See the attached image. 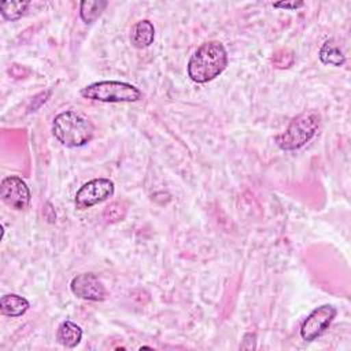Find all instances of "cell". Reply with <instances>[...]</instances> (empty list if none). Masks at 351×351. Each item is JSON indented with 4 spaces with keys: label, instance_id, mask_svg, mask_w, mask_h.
Wrapping results in <instances>:
<instances>
[{
    "label": "cell",
    "instance_id": "cell-8",
    "mask_svg": "<svg viewBox=\"0 0 351 351\" xmlns=\"http://www.w3.org/2000/svg\"><path fill=\"white\" fill-rule=\"evenodd\" d=\"M70 289L75 296L90 302H103L109 296L106 287L94 273H81L73 277Z\"/></svg>",
    "mask_w": 351,
    "mask_h": 351
},
{
    "label": "cell",
    "instance_id": "cell-10",
    "mask_svg": "<svg viewBox=\"0 0 351 351\" xmlns=\"http://www.w3.org/2000/svg\"><path fill=\"white\" fill-rule=\"evenodd\" d=\"M155 39V28L151 21L142 20L136 23L131 31V43L138 50L148 49Z\"/></svg>",
    "mask_w": 351,
    "mask_h": 351
},
{
    "label": "cell",
    "instance_id": "cell-15",
    "mask_svg": "<svg viewBox=\"0 0 351 351\" xmlns=\"http://www.w3.org/2000/svg\"><path fill=\"white\" fill-rule=\"evenodd\" d=\"M127 214H128L127 205L124 202H114L105 209L103 220L107 224H117L120 221H124Z\"/></svg>",
    "mask_w": 351,
    "mask_h": 351
},
{
    "label": "cell",
    "instance_id": "cell-9",
    "mask_svg": "<svg viewBox=\"0 0 351 351\" xmlns=\"http://www.w3.org/2000/svg\"><path fill=\"white\" fill-rule=\"evenodd\" d=\"M31 307L28 299L17 294H8L0 299V313L5 317L18 318L23 317Z\"/></svg>",
    "mask_w": 351,
    "mask_h": 351
},
{
    "label": "cell",
    "instance_id": "cell-5",
    "mask_svg": "<svg viewBox=\"0 0 351 351\" xmlns=\"http://www.w3.org/2000/svg\"><path fill=\"white\" fill-rule=\"evenodd\" d=\"M116 185L110 179H94L86 183L75 196V206L77 210H88L114 195Z\"/></svg>",
    "mask_w": 351,
    "mask_h": 351
},
{
    "label": "cell",
    "instance_id": "cell-1",
    "mask_svg": "<svg viewBox=\"0 0 351 351\" xmlns=\"http://www.w3.org/2000/svg\"><path fill=\"white\" fill-rule=\"evenodd\" d=\"M228 66V51L221 42H206L191 57L187 73L196 84H206L220 77Z\"/></svg>",
    "mask_w": 351,
    "mask_h": 351
},
{
    "label": "cell",
    "instance_id": "cell-14",
    "mask_svg": "<svg viewBox=\"0 0 351 351\" xmlns=\"http://www.w3.org/2000/svg\"><path fill=\"white\" fill-rule=\"evenodd\" d=\"M29 6V2H3L0 5V14L6 21L14 23L25 16Z\"/></svg>",
    "mask_w": 351,
    "mask_h": 351
},
{
    "label": "cell",
    "instance_id": "cell-11",
    "mask_svg": "<svg viewBox=\"0 0 351 351\" xmlns=\"http://www.w3.org/2000/svg\"><path fill=\"white\" fill-rule=\"evenodd\" d=\"M318 58L324 65H329V66H335V68H340L346 64V55H344L339 42L335 39H329L321 46Z\"/></svg>",
    "mask_w": 351,
    "mask_h": 351
},
{
    "label": "cell",
    "instance_id": "cell-3",
    "mask_svg": "<svg viewBox=\"0 0 351 351\" xmlns=\"http://www.w3.org/2000/svg\"><path fill=\"white\" fill-rule=\"evenodd\" d=\"M321 117L315 110H309L295 117L285 132L278 135L274 142L284 151H295L307 144L317 133Z\"/></svg>",
    "mask_w": 351,
    "mask_h": 351
},
{
    "label": "cell",
    "instance_id": "cell-16",
    "mask_svg": "<svg viewBox=\"0 0 351 351\" xmlns=\"http://www.w3.org/2000/svg\"><path fill=\"white\" fill-rule=\"evenodd\" d=\"M272 64L276 69H280V70L288 69L295 64V54L289 49H281L273 54Z\"/></svg>",
    "mask_w": 351,
    "mask_h": 351
},
{
    "label": "cell",
    "instance_id": "cell-2",
    "mask_svg": "<svg viewBox=\"0 0 351 351\" xmlns=\"http://www.w3.org/2000/svg\"><path fill=\"white\" fill-rule=\"evenodd\" d=\"M95 128L81 113L68 110L60 113L53 122V135L65 147L79 148L94 139Z\"/></svg>",
    "mask_w": 351,
    "mask_h": 351
},
{
    "label": "cell",
    "instance_id": "cell-17",
    "mask_svg": "<svg viewBox=\"0 0 351 351\" xmlns=\"http://www.w3.org/2000/svg\"><path fill=\"white\" fill-rule=\"evenodd\" d=\"M304 6L303 2H280V3H273L274 9H283V10H288V12H296L299 9H302Z\"/></svg>",
    "mask_w": 351,
    "mask_h": 351
},
{
    "label": "cell",
    "instance_id": "cell-18",
    "mask_svg": "<svg viewBox=\"0 0 351 351\" xmlns=\"http://www.w3.org/2000/svg\"><path fill=\"white\" fill-rule=\"evenodd\" d=\"M257 347V335L255 333H246L243 340H242V344H240V348L242 350H254Z\"/></svg>",
    "mask_w": 351,
    "mask_h": 351
},
{
    "label": "cell",
    "instance_id": "cell-6",
    "mask_svg": "<svg viewBox=\"0 0 351 351\" xmlns=\"http://www.w3.org/2000/svg\"><path fill=\"white\" fill-rule=\"evenodd\" d=\"M0 198L10 209L23 211L29 207L32 194L28 184L18 176H9L0 184Z\"/></svg>",
    "mask_w": 351,
    "mask_h": 351
},
{
    "label": "cell",
    "instance_id": "cell-4",
    "mask_svg": "<svg viewBox=\"0 0 351 351\" xmlns=\"http://www.w3.org/2000/svg\"><path fill=\"white\" fill-rule=\"evenodd\" d=\"M84 99L103 103H132L143 98L139 88L124 81H98L80 91Z\"/></svg>",
    "mask_w": 351,
    "mask_h": 351
},
{
    "label": "cell",
    "instance_id": "cell-12",
    "mask_svg": "<svg viewBox=\"0 0 351 351\" xmlns=\"http://www.w3.org/2000/svg\"><path fill=\"white\" fill-rule=\"evenodd\" d=\"M83 339V329L73 321H64L57 330V340L66 348H75Z\"/></svg>",
    "mask_w": 351,
    "mask_h": 351
},
{
    "label": "cell",
    "instance_id": "cell-7",
    "mask_svg": "<svg viewBox=\"0 0 351 351\" xmlns=\"http://www.w3.org/2000/svg\"><path fill=\"white\" fill-rule=\"evenodd\" d=\"M336 314H337V310L332 304H322L314 309L307 315V318L302 322L300 337L304 341H314L329 328Z\"/></svg>",
    "mask_w": 351,
    "mask_h": 351
},
{
    "label": "cell",
    "instance_id": "cell-19",
    "mask_svg": "<svg viewBox=\"0 0 351 351\" xmlns=\"http://www.w3.org/2000/svg\"><path fill=\"white\" fill-rule=\"evenodd\" d=\"M9 73L16 77V79H24L25 76H28L31 72L29 69L24 68V66H20V65H13L10 69H9Z\"/></svg>",
    "mask_w": 351,
    "mask_h": 351
},
{
    "label": "cell",
    "instance_id": "cell-13",
    "mask_svg": "<svg viewBox=\"0 0 351 351\" xmlns=\"http://www.w3.org/2000/svg\"><path fill=\"white\" fill-rule=\"evenodd\" d=\"M107 2L103 0H84L80 5V17L84 21V24H92L95 23L103 13V10L107 8Z\"/></svg>",
    "mask_w": 351,
    "mask_h": 351
}]
</instances>
